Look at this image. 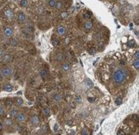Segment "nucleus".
Segmentation results:
<instances>
[{
	"label": "nucleus",
	"instance_id": "32",
	"mask_svg": "<svg viewBox=\"0 0 139 135\" xmlns=\"http://www.w3.org/2000/svg\"><path fill=\"white\" fill-rule=\"evenodd\" d=\"M76 102H81V98H80V96H79V95L76 96Z\"/></svg>",
	"mask_w": 139,
	"mask_h": 135
},
{
	"label": "nucleus",
	"instance_id": "13",
	"mask_svg": "<svg viewBox=\"0 0 139 135\" xmlns=\"http://www.w3.org/2000/svg\"><path fill=\"white\" fill-rule=\"evenodd\" d=\"M17 114H18V110H15V109H14V110H11L10 111L9 115H10V118L14 119V118H16Z\"/></svg>",
	"mask_w": 139,
	"mask_h": 135
},
{
	"label": "nucleus",
	"instance_id": "18",
	"mask_svg": "<svg viewBox=\"0 0 139 135\" xmlns=\"http://www.w3.org/2000/svg\"><path fill=\"white\" fill-rule=\"evenodd\" d=\"M4 90L6 91H11L13 90V87L11 84H10V83H6V84L4 86Z\"/></svg>",
	"mask_w": 139,
	"mask_h": 135
},
{
	"label": "nucleus",
	"instance_id": "10",
	"mask_svg": "<svg viewBox=\"0 0 139 135\" xmlns=\"http://www.w3.org/2000/svg\"><path fill=\"white\" fill-rule=\"evenodd\" d=\"M4 125H5L6 127H10L14 125V123H13L12 120L10 119H5L4 120Z\"/></svg>",
	"mask_w": 139,
	"mask_h": 135
},
{
	"label": "nucleus",
	"instance_id": "35",
	"mask_svg": "<svg viewBox=\"0 0 139 135\" xmlns=\"http://www.w3.org/2000/svg\"><path fill=\"white\" fill-rule=\"evenodd\" d=\"M120 103H121L120 99H117V100H116V104H117V105H119Z\"/></svg>",
	"mask_w": 139,
	"mask_h": 135
},
{
	"label": "nucleus",
	"instance_id": "8",
	"mask_svg": "<svg viewBox=\"0 0 139 135\" xmlns=\"http://www.w3.org/2000/svg\"><path fill=\"white\" fill-rule=\"evenodd\" d=\"M30 121H31V123H33V125H37V124H39L40 123V119L37 115H33V116L31 118Z\"/></svg>",
	"mask_w": 139,
	"mask_h": 135
},
{
	"label": "nucleus",
	"instance_id": "29",
	"mask_svg": "<svg viewBox=\"0 0 139 135\" xmlns=\"http://www.w3.org/2000/svg\"><path fill=\"white\" fill-rule=\"evenodd\" d=\"M134 44H135V42H134V41H133V40L130 41L128 42V45H129V46H130V47H134Z\"/></svg>",
	"mask_w": 139,
	"mask_h": 135
},
{
	"label": "nucleus",
	"instance_id": "34",
	"mask_svg": "<svg viewBox=\"0 0 139 135\" xmlns=\"http://www.w3.org/2000/svg\"><path fill=\"white\" fill-rule=\"evenodd\" d=\"M135 59H139V53H138V51H136V53H135Z\"/></svg>",
	"mask_w": 139,
	"mask_h": 135
},
{
	"label": "nucleus",
	"instance_id": "7",
	"mask_svg": "<svg viewBox=\"0 0 139 135\" xmlns=\"http://www.w3.org/2000/svg\"><path fill=\"white\" fill-rule=\"evenodd\" d=\"M57 33L60 36L65 35V34L66 33V29H65V27L62 26V25H61V26H58V27H57Z\"/></svg>",
	"mask_w": 139,
	"mask_h": 135
},
{
	"label": "nucleus",
	"instance_id": "6",
	"mask_svg": "<svg viewBox=\"0 0 139 135\" xmlns=\"http://www.w3.org/2000/svg\"><path fill=\"white\" fill-rule=\"evenodd\" d=\"M16 121L18 122V123H23V122L25 121V113L23 112H18L17 114V116H16Z\"/></svg>",
	"mask_w": 139,
	"mask_h": 135
},
{
	"label": "nucleus",
	"instance_id": "31",
	"mask_svg": "<svg viewBox=\"0 0 139 135\" xmlns=\"http://www.w3.org/2000/svg\"><path fill=\"white\" fill-rule=\"evenodd\" d=\"M95 52H96V50L95 48H91L89 51V53H91V54H94V53H95Z\"/></svg>",
	"mask_w": 139,
	"mask_h": 135
},
{
	"label": "nucleus",
	"instance_id": "24",
	"mask_svg": "<svg viewBox=\"0 0 139 135\" xmlns=\"http://www.w3.org/2000/svg\"><path fill=\"white\" fill-rule=\"evenodd\" d=\"M83 18H84V19H86V20H88L91 18V14H89V12H84L83 13Z\"/></svg>",
	"mask_w": 139,
	"mask_h": 135
},
{
	"label": "nucleus",
	"instance_id": "2",
	"mask_svg": "<svg viewBox=\"0 0 139 135\" xmlns=\"http://www.w3.org/2000/svg\"><path fill=\"white\" fill-rule=\"evenodd\" d=\"M3 18L6 22H11L12 21H14V12L11 8L7 7L4 8L3 10Z\"/></svg>",
	"mask_w": 139,
	"mask_h": 135
},
{
	"label": "nucleus",
	"instance_id": "28",
	"mask_svg": "<svg viewBox=\"0 0 139 135\" xmlns=\"http://www.w3.org/2000/svg\"><path fill=\"white\" fill-rule=\"evenodd\" d=\"M4 114H5V110L3 106H0V116H3V115H4Z\"/></svg>",
	"mask_w": 139,
	"mask_h": 135
},
{
	"label": "nucleus",
	"instance_id": "33",
	"mask_svg": "<svg viewBox=\"0 0 139 135\" xmlns=\"http://www.w3.org/2000/svg\"><path fill=\"white\" fill-rule=\"evenodd\" d=\"M4 55V51L3 49H0V57H3Z\"/></svg>",
	"mask_w": 139,
	"mask_h": 135
},
{
	"label": "nucleus",
	"instance_id": "9",
	"mask_svg": "<svg viewBox=\"0 0 139 135\" xmlns=\"http://www.w3.org/2000/svg\"><path fill=\"white\" fill-rule=\"evenodd\" d=\"M92 23H91V22H90V21H87L86 22H85V24H84V28H85V29L86 30H91V28H92Z\"/></svg>",
	"mask_w": 139,
	"mask_h": 135
},
{
	"label": "nucleus",
	"instance_id": "5",
	"mask_svg": "<svg viewBox=\"0 0 139 135\" xmlns=\"http://www.w3.org/2000/svg\"><path fill=\"white\" fill-rule=\"evenodd\" d=\"M3 33L5 34L6 37H11L14 34V31H13L12 28L10 26H4L3 27Z\"/></svg>",
	"mask_w": 139,
	"mask_h": 135
},
{
	"label": "nucleus",
	"instance_id": "23",
	"mask_svg": "<svg viewBox=\"0 0 139 135\" xmlns=\"http://www.w3.org/2000/svg\"><path fill=\"white\" fill-rule=\"evenodd\" d=\"M134 68H136V70L139 69V60L138 59H135V61L134 62Z\"/></svg>",
	"mask_w": 139,
	"mask_h": 135
},
{
	"label": "nucleus",
	"instance_id": "3",
	"mask_svg": "<svg viewBox=\"0 0 139 135\" xmlns=\"http://www.w3.org/2000/svg\"><path fill=\"white\" fill-rule=\"evenodd\" d=\"M1 74L3 77H7L12 76L13 74V69L10 67H4L2 68L1 70Z\"/></svg>",
	"mask_w": 139,
	"mask_h": 135
},
{
	"label": "nucleus",
	"instance_id": "22",
	"mask_svg": "<svg viewBox=\"0 0 139 135\" xmlns=\"http://www.w3.org/2000/svg\"><path fill=\"white\" fill-rule=\"evenodd\" d=\"M62 69L64 71H65V72H67V71L69 70V65H68V64L65 63V64H63L62 65Z\"/></svg>",
	"mask_w": 139,
	"mask_h": 135
},
{
	"label": "nucleus",
	"instance_id": "14",
	"mask_svg": "<svg viewBox=\"0 0 139 135\" xmlns=\"http://www.w3.org/2000/svg\"><path fill=\"white\" fill-rule=\"evenodd\" d=\"M64 57H64V55L61 53H57V56H56V60H57L58 62H61L64 60Z\"/></svg>",
	"mask_w": 139,
	"mask_h": 135
},
{
	"label": "nucleus",
	"instance_id": "16",
	"mask_svg": "<svg viewBox=\"0 0 139 135\" xmlns=\"http://www.w3.org/2000/svg\"><path fill=\"white\" fill-rule=\"evenodd\" d=\"M47 72L45 69H42L41 71V78H42V80H46V78H47Z\"/></svg>",
	"mask_w": 139,
	"mask_h": 135
},
{
	"label": "nucleus",
	"instance_id": "30",
	"mask_svg": "<svg viewBox=\"0 0 139 135\" xmlns=\"http://www.w3.org/2000/svg\"><path fill=\"white\" fill-rule=\"evenodd\" d=\"M68 15V14L67 12H64V13H62L61 14V18H67Z\"/></svg>",
	"mask_w": 139,
	"mask_h": 135
},
{
	"label": "nucleus",
	"instance_id": "21",
	"mask_svg": "<svg viewBox=\"0 0 139 135\" xmlns=\"http://www.w3.org/2000/svg\"><path fill=\"white\" fill-rule=\"evenodd\" d=\"M16 104L18 106H21L23 104V100L21 98H18L16 100Z\"/></svg>",
	"mask_w": 139,
	"mask_h": 135
},
{
	"label": "nucleus",
	"instance_id": "36",
	"mask_svg": "<svg viewBox=\"0 0 139 135\" xmlns=\"http://www.w3.org/2000/svg\"><path fill=\"white\" fill-rule=\"evenodd\" d=\"M54 130H55V131L57 132V130H58V126H57V125H55V128H54Z\"/></svg>",
	"mask_w": 139,
	"mask_h": 135
},
{
	"label": "nucleus",
	"instance_id": "26",
	"mask_svg": "<svg viewBox=\"0 0 139 135\" xmlns=\"http://www.w3.org/2000/svg\"><path fill=\"white\" fill-rule=\"evenodd\" d=\"M10 44H11L12 45H14V46H17V45H18V41H17L16 39L12 38L11 41H10Z\"/></svg>",
	"mask_w": 139,
	"mask_h": 135
},
{
	"label": "nucleus",
	"instance_id": "19",
	"mask_svg": "<svg viewBox=\"0 0 139 135\" xmlns=\"http://www.w3.org/2000/svg\"><path fill=\"white\" fill-rule=\"evenodd\" d=\"M28 4H29L28 0H21L20 1V6L22 7H25V6H28Z\"/></svg>",
	"mask_w": 139,
	"mask_h": 135
},
{
	"label": "nucleus",
	"instance_id": "12",
	"mask_svg": "<svg viewBox=\"0 0 139 135\" xmlns=\"http://www.w3.org/2000/svg\"><path fill=\"white\" fill-rule=\"evenodd\" d=\"M52 44H53L54 46L59 45V44H60L59 40L57 39V37H56L55 36H53V37H52Z\"/></svg>",
	"mask_w": 139,
	"mask_h": 135
},
{
	"label": "nucleus",
	"instance_id": "37",
	"mask_svg": "<svg viewBox=\"0 0 139 135\" xmlns=\"http://www.w3.org/2000/svg\"><path fill=\"white\" fill-rule=\"evenodd\" d=\"M3 130V124L0 123V130Z\"/></svg>",
	"mask_w": 139,
	"mask_h": 135
},
{
	"label": "nucleus",
	"instance_id": "15",
	"mask_svg": "<svg viewBox=\"0 0 139 135\" xmlns=\"http://www.w3.org/2000/svg\"><path fill=\"white\" fill-rule=\"evenodd\" d=\"M56 3H57V2H56L55 0H48V2H47V4H48V6H49V7H51V8L55 7Z\"/></svg>",
	"mask_w": 139,
	"mask_h": 135
},
{
	"label": "nucleus",
	"instance_id": "17",
	"mask_svg": "<svg viewBox=\"0 0 139 135\" xmlns=\"http://www.w3.org/2000/svg\"><path fill=\"white\" fill-rule=\"evenodd\" d=\"M55 7L57 8V10H61L64 8V3H62V2H57V3H56V6Z\"/></svg>",
	"mask_w": 139,
	"mask_h": 135
},
{
	"label": "nucleus",
	"instance_id": "11",
	"mask_svg": "<svg viewBox=\"0 0 139 135\" xmlns=\"http://www.w3.org/2000/svg\"><path fill=\"white\" fill-rule=\"evenodd\" d=\"M11 59L12 57L10 55H3V57H2V60H3V62H10L11 61Z\"/></svg>",
	"mask_w": 139,
	"mask_h": 135
},
{
	"label": "nucleus",
	"instance_id": "39",
	"mask_svg": "<svg viewBox=\"0 0 139 135\" xmlns=\"http://www.w3.org/2000/svg\"><path fill=\"white\" fill-rule=\"evenodd\" d=\"M1 35H2V31H1V29H0V37H1Z\"/></svg>",
	"mask_w": 139,
	"mask_h": 135
},
{
	"label": "nucleus",
	"instance_id": "20",
	"mask_svg": "<svg viewBox=\"0 0 139 135\" xmlns=\"http://www.w3.org/2000/svg\"><path fill=\"white\" fill-rule=\"evenodd\" d=\"M53 99H54V101L56 102H60L61 101V96L60 95H55L54 98H53Z\"/></svg>",
	"mask_w": 139,
	"mask_h": 135
},
{
	"label": "nucleus",
	"instance_id": "27",
	"mask_svg": "<svg viewBox=\"0 0 139 135\" xmlns=\"http://www.w3.org/2000/svg\"><path fill=\"white\" fill-rule=\"evenodd\" d=\"M81 134H83V135H87V134H89V130H87L86 128H84V129H83L82 131H81Z\"/></svg>",
	"mask_w": 139,
	"mask_h": 135
},
{
	"label": "nucleus",
	"instance_id": "25",
	"mask_svg": "<svg viewBox=\"0 0 139 135\" xmlns=\"http://www.w3.org/2000/svg\"><path fill=\"white\" fill-rule=\"evenodd\" d=\"M43 112H44L45 115H46V116H49V115H50V110H49V108H47V107L44 108V110H43Z\"/></svg>",
	"mask_w": 139,
	"mask_h": 135
},
{
	"label": "nucleus",
	"instance_id": "4",
	"mask_svg": "<svg viewBox=\"0 0 139 135\" xmlns=\"http://www.w3.org/2000/svg\"><path fill=\"white\" fill-rule=\"evenodd\" d=\"M16 19H17V22H18L19 24H22V23H24L25 22L26 16H25V14H24V12L20 11L18 13V14H17Z\"/></svg>",
	"mask_w": 139,
	"mask_h": 135
},
{
	"label": "nucleus",
	"instance_id": "38",
	"mask_svg": "<svg viewBox=\"0 0 139 135\" xmlns=\"http://www.w3.org/2000/svg\"><path fill=\"white\" fill-rule=\"evenodd\" d=\"M88 100H89V101H91V102H92L93 100H94V98H88Z\"/></svg>",
	"mask_w": 139,
	"mask_h": 135
},
{
	"label": "nucleus",
	"instance_id": "1",
	"mask_svg": "<svg viewBox=\"0 0 139 135\" xmlns=\"http://www.w3.org/2000/svg\"><path fill=\"white\" fill-rule=\"evenodd\" d=\"M129 76L128 71L126 68H119L113 74V80L117 85H123Z\"/></svg>",
	"mask_w": 139,
	"mask_h": 135
},
{
	"label": "nucleus",
	"instance_id": "40",
	"mask_svg": "<svg viewBox=\"0 0 139 135\" xmlns=\"http://www.w3.org/2000/svg\"><path fill=\"white\" fill-rule=\"evenodd\" d=\"M0 1H1V0H0Z\"/></svg>",
	"mask_w": 139,
	"mask_h": 135
}]
</instances>
